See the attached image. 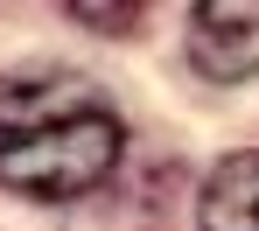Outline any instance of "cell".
<instances>
[{"mask_svg":"<svg viewBox=\"0 0 259 231\" xmlns=\"http://www.w3.org/2000/svg\"><path fill=\"white\" fill-rule=\"evenodd\" d=\"M119 147H126V126L98 84L70 70L0 77V189L35 203L91 196L119 168Z\"/></svg>","mask_w":259,"mask_h":231,"instance_id":"1","label":"cell"},{"mask_svg":"<svg viewBox=\"0 0 259 231\" xmlns=\"http://www.w3.org/2000/svg\"><path fill=\"white\" fill-rule=\"evenodd\" d=\"M189 63L210 84L259 77V0H196L189 7Z\"/></svg>","mask_w":259,"mask_h":231,"instance_id":"2","label":"cell"},{"mask_svg":"<svg viewBox=\"0 0 259 231\" xmlns=\"http://www.w3.org/2000/svg\"><path fill=\"white\" fill-rule=\"evenodd\" d=\"M196 231H259V147L252 154H224L203 175Z\"/></svg>","mask_w":259,"mask_h":231,"instance_id":"3","label":"cell"},{"mask_svg":"<svg viewBox=\"0 0 259 231\" xmlns=\"http://www.w3.org/2000/svg\"><path fill=\"white\" fill-rule=\"evenodd\" d=\"M84 28H133L140 21V7H70Z\"/></svg>","mask_w":259,"mask_h":231,"instance_id":"4","label":"cell"}]
</instances>
